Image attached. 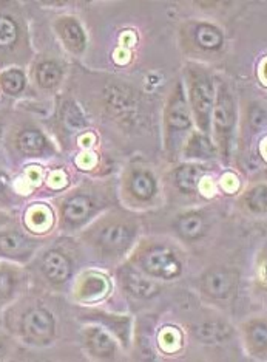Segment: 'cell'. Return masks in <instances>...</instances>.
Masks as SVG:
<instances>
[{
    "instance_id": "cell-10",
    "label": "cell",
    "mask_w": 267,
    "mask_h": 362,
    "mask_svg": "<svg viewBox=\"0 0 267 362\" xmlns=\"http://www.w3.org/2000/svg\"><path fill=\"white\" fill-rule=\"evenodd\" d=\"M57 30H59L61 37L63 39V42L67 44V47L70 50L73 51L83 50V45H86V36H83L82 28L76 21H73V19H61L59 23H57Z\"/></svg>"
},
{
    "instance_id": "cell-18",
    "label": "cell",
    "mask_w": 267,
    "mask_h": 362,
    "mask_svg": "<svg viewBox=\"0 0 267 362\" xmlns=\"http://www.w3.org/2000/svg\"><path fill=\"white\" fill-rule=\"evenodd\" d=\"M132 191L136 197H139L142 200L152 198L156 191V183L153 177L147 172L135 173L132 178Z\"/></svg>"
},
{
    "instance_id": "cell-20",
    "label": "cell",
    "mask_w": 267,
    "mask_h": 362,
    "mask_svg": "<svg viewBox=\"0 0 267 362\" xmlns=\"http://www.w3.org/2000/svg\"><path fill=\"white\" fill-rule=\"evenodd\" d=\"M61 79V68L55 62H43L37 68V82L45 88L55 87Z\"/></svg>"
},
{
    "instance_id": "cell-1",
    "label": "cell",
    "mask_w": 267,
    "mask_h": 362,
    "mask_svg": "<svg viewBox=\"0 0 267 362\" xmlns=\"http://www.w3.org/2000/svg\"><path fill=\"white\" fill-rule=\"evenodd\" d=\"M192 104L195 115L198 118V124L207 131L208 118L213 104V87L207 76L198 75L192 82Z\"/></svg>"
},
{
    "instance_id": "cell-21",
    "label": "cell",
    "mask_w": 267,
    "mask_h": 362,
    "mask_svg": "<svg viewBox=\"0 0 267 362\" xmlns=\"http://www.w3.org/2000/svg\"><path fill=\"white\" fill-rule=\"evenodd\" d=\"M107 291V282L101 276H90L82 283L81 296L83 299H97Z\"/></svg>"
},
{
    "instance_id": "cell-5",
    "label": "cell",
    "mask_w": 267,
    "mask_h": 362,
    "mask_svg": "<svg viewBox=\"0 0 267 362\" xmlns=\"http://www.w3.org/2000/svg\"><path fill=\"white\" fill-rule=\"evenodd\" d=\"M215 127L219 133H229L235 122V112H233V102L230 95L227 93L226 87L219 88V95L217 99V106L213 110Z\"/></svg>"
},
{
    "instance_id": "cell-24",
    "label": "cell",
    "mask_w": 267,
    "mask_h": 362,
    "mask_svg": "<svg viewBox=\"0 0 267 362\" xmlns=\"http://www.w3.org/2000/svg\"><path fill=\"white\" fill-rule=\"evenodd\" d=\"M266 325L264 324H253L249 328V341L250 345L255 348L257 352H261L266 348Z\"/></svg>"
},
{
    "instance_id": "cell-22",
    "label": "cell",
    "mask_w": 267,
    "mask_h": 362,
    "mask_svg": "<svg viewBox=\"0 0 267 362\" xmlns=\"http://www.w3.org/2000/svg\"><path fill=\"white\" fill-rule=\"evenodd\" d=\"M0 82H2V87L6 93L17 95L25 87V76L19 70H8L0 76Z\"/></svg>"
},
{
    "instance_id": "cell-16",
    "label": "cell",
    "mask_w": 267,
    "mask_h": 362,
    "mask_svg": "<svg viewBox=\"0 0 267 362\" xmlns=\"http://www.w3.org/2000/svg\"><path fill=\"white\" fill-rule=\"evenodd\" d=\"M193 332L199 341L212 344V342H218L221 339H224L226 336L230 333V328L224 324H221V322H206V324L198 325Z\"/></svg>"
},
{
    "instance_id": "cell-2",
    "label": "cell",
    "mask_w": 267,
    "mask_h": 362,
    "mask_svg": "<svg viewBox=\"0 0 267 362\" xmlns=\"http://www.w3.org/2000/svg\"><path fill=\"white\" fill-rule=\"evenodd\" d=\"M22 328L31 341L48 342L55 333L53 316L43 308H32L23 316Z\"/></svg>"
},
{
    "instance_id": "cell-23",
    "label": "cell",
    "mask_w": 267,
    "mask_h": 362,
    "mask_svg": "<svg viewBox=\"0 0 267 362\" xmlns=\"http://www.w3.org/2000/svg\"><path fill=\"white\" fill-rule=\"evenodd\" d=\"M17 39V25L10 17L0 16V48L11 47Z\"/></svg>"
},
{
    "instance_id": "cell-15",
    "label": "cell",
    "mask_w": 267,
    "mask_h": 362,
    "mask_svg": "<svg viewBox=\"0 0 267 362\" xmlns=\"http://www.w3.org/2000/svg\"><path fill=\"white\" fill-rule=\"evenodd\" d=\"M123 282H126L127 288L138 297H152L159 291V287L156 283L144 279V277L133 273V271H128Z\"/></svg>"
},
{
    "instance_id": "cell-4",
    "label": "cell",
    "mask_w": 267,
    "mask_h": 362,
    "mask_svg": "<svg viewBox=\"0 0 267 362\" xmlns=\"http://www.w3.org/2000/svg\"><path fill=\"white\" fill-rule=\"evenodd\" d=\"M203 287L207 294L224 299V297H229L235 288V274L226 269L210 271L204 276Z\"/></svg>"
},
{
    "instance_id": "cell-26",
    "label": "cell",
    "mask_w": 267,
    "mask_h": 362,
    "mask_svg": "<svg viewBox=\"0 0 267 362\" xmlns=\"http://www.w3.org/2000/svg\"><path fill=\"white\" fill-rule=\"evenodd\" d=\"M190 147L195 149V152H192L193 157H207V155H210V144H208V141L204 137H195L190 143Z\"/></svg>"
},
{
    "instance_id": "cell-7",
    "label": "cell",
    "mask_w": 267,
    "mask_h": 362,
    "mask_svg": "<svg viewBox=\"0 0 267 362\" xmlns=\"http://www.w3.org/2000/svg\"><path fill=\"white\" fill-rule=\"evenodd\" d=\"M167 120L170 127L178 128V131H184V128L190 126V116H188L187 104H186L184 95L181 92V87H178L177 95L172 98L170 107H168Z\"/></svg>"
},
{
    "instance_id": "cell-14",
    "label": "cell",
    "mask_w": 267,
    "mask_h": 362,
    "mask_svg": "<svg viewBox=\"0 0 267 362\" xmlns=\"http://www.w3.org/2000/svg\"><path fill=\"white\" fill-rule=\"evenodd\" d=\"M195 39L201 48L204 50H218L223 45V35L218 28L212 27V25L201 23L195 31Z\"/></svg>"
},
{
    "instance_id": "cell-12",
    "label": "cell",
    "mask_w": 267,
    "mask_h": 362,
    "mask_svg": "<svg viewBox=\"0 0 267 362\" xmlns=\"http://www.w3.org/2000/svg\"><path fill=\"white\" fill-rule=\"evenodd\" d=\"M130 238H132V231H128L126 226L115 225V226H110V228L102 232L101 242L107 249L116 251L127 247Z\"/></svg>"
},
{
    "instance_id": "cell-13",
    "label": "cell",
    "mask_w": 267,
    "mask_h": 362,
    "mask_svg": "<svg viewBox=\"0 0 267 362\" xmlns=\"http://www.w3.org/2000/svg\"><path fill=\"white\" fill-rule=\"evenodd\" d=\"M203 173H204V167L201 166L197 164L181 166L177 171V184L181 191L193 192L197 189Z\"/></svg>"
},
{
    "instance_id": "cell-27",
    "label": "cell",
    "mask_w": 267,
    "mask_h": 362,
    "mask_svg": "<svg viewBox=\"0 0 267 362\" xmlns=\"http://www.w3.org/2000/svg\"><path fill=\"white\" fill-rule=\"evenodd\" d=\"M12 291V279L6 271H0V299L8 297Z\"/></svg>"
},
{
    "instance_id": "cell-29",
    "label": "cell",
    "mask_w": 267,
    "mask_h": 362,
    "mask_svg": "<svg viewBox=\"0 0 267 362\" xmlns=\"http://www.w3.org/2000/svg\"><path fill=\"white\" fill-rule=\"evenodd\" d=\"M266 120V115H264V110L261 108H257L255 112H253V116H252V122L255 124L257 127H261L264 126V121Z\"/></svg>"
},
{
    "instance_id": "cell-11",
    "label": "cell",
    "mask_w": 267,
    "mask_h": 362,
    "mask_svg": "<svg viewBox=\"0 0 267 362\" xmlns=\"http://www.w3.org/2000/svg\"><path fill=\"white\" fill-rule=\"evenodd\" d=\"M87 344L90 350L93 352L96 356L110 358L115 353V344L112 338L107 333H103L99 328H91L87 334Z\"/></svg>"
},
{
    "instance_id": "cell-19",
    "label": "cell",
    "mask_w": 267,
    "mask_h": 362,
    "mask_svg": "<svg viewBox=\"0 0 267 362\" xmlns=\"http://www.w3.org/2000/svg\"><path fill=\"white\" fill-rule=\"evenodd\" d=\"M178 229L187 238H197L203 234L204 222L201 216L192 212V214H187L178 220Z\"/></svg>"
},
{
    "instance_id": "cell-3",
    "label": "cell",
    "mask_w": 267,
    "mask_h": 362,
    "mask_svg": "<svg viewBox=\"0 0 267 362\" xmlns=\"http://www.w3.org/2000/svg\"><path fill=\"white\" fill-rule=\"evenodd\" d=\"M142 265L147 273L156 277H164V279H172L181 273V263L172 251L164 248H156L144 257Z\"/></svg>"
},
{
    "instance_id": "cell-9",
    "label": "cell",
    "mask_w": 267,
    "mask_h": 362,
    "mask_svg": "<svg viewBox=\"0 0 267 362\" xmlns=\"http://www.w3.org/2000/svg\"><path fill=\"white\" fill-rule=\"evenodd\" d=\"M91 211H93V203L86 196L71 197L63 206V217L70 223H81L86 220Z\"/></svg>"
},
{
    "instance_id": "cell-6",
    "label": "cell",
    "mask_w": 267,
    "mask_h": 362,
    "mask_svg": "<svg viewBox=\"0 0 267 362\" xmlns=\"http://www.w3.org/2000/svg\"><path fill=\"white\" fill-rule=\"evenodd\" d=\"M43 273L51 282H65L71 274V263L68 257L59 253V251H50V253L43 257Z\"/></svg>"
},
{
    "instance_id": "cell-28",
    "label": "cell",
    "mask_w": 267,
    "mask_h": 362,
    "mask_svg": "<svg viewBox=\"0 0 267 362\" xmlns=\"http://www.w3.org/2000/svg\"><path fill=\"white\" fill-rule=\"evenodd\" d=\"M67 122H70V124L73 126V127H79V126L83 124L82 116L79 115V112H77V108H75V107L68 108V112H67Z\"/></svg>"
},
{
    "instance_id": "cell-17",
    "label": "cell",
    "mask_w": 267,
    "mask_h": 362,
    "mask_svg": "<svg viewBox=\"0 0 267 362\" xmlns=\"http://www.w3.org/2000/svg\"><path fill=\"white\" fill-rule=\"evenodd\" d=\"M17 144L23 153L34 155V153H41L43 151L45 146H47V141H45L43 135L41 132L27 131L19 135Z\"/></svg>"
},
{
    "instance_id": "cell-25",
    "label": "cell",
    "mask_w": 267,
    "mask_h": 362,
    "mask_svg": "<svg viewBox=\"0 0 267 362\" xmlns=\"http://www.w3.org/2000/svg\"><path fill=\"white\" fill-rule=\"evenodd\" d=\"M249 204L255 211H266V187L261 186L253 191L249 197Z\"/></svg>"
},
{
    "instance_id": "cell-8",
    "label": "cell",
    "mask_w": 267,
    "mask_h": 362,
    "mask_svg": "<svg viewBox=\"0 0 267 362\" xmlns=\"http://www.w3.org/2000/svg\"><path fill=\"white\" fill-rule=\"evenodd\" d=\"M31 242L17 232L0 236V254L6 257H25L30 254Z\"/></svg>"
},
{
    "instance_id": "cell-30",
    "label": "cell",
    "mask_w": 267,
    "mask_h": 362,
    "mask_svg": "<svg viewBox=\"0 0 267 362\" xmlns=\"http://www.w3.org/2000/svg\"><path fill=\"white\" fill-rule=\"evenodd\" d=\"M3 192H5V181L2 177H0V196H2Z\"/></svg>"
}]
</instances>
